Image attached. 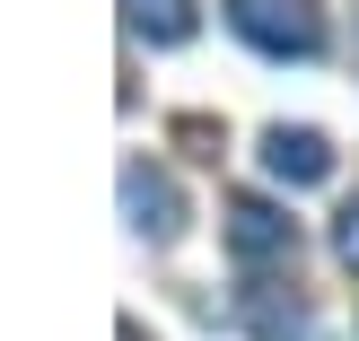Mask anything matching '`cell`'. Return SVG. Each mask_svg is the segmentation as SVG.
Masks as SVG:
<instances>
[{"mask_svg": "<svg viewBox=\"0 0 359 341\" xmlns=\"http://www.w3.org/2000/svg\"><path fill=\"white\" fill-rule=\"evenodd\" d=\"M228 27L272 62H316L325 53V9L316 0H228Z\"/></svg>", "mask_w": 359, "mask_h": 341, "instance_id": "obj_1", "label": "cell"}, {"mask_svg": "<svg viewBox=\"0 0 359 341\" xmlns=\"http://www.w3.org/2000/svg\"><path fill=\"white\" fill-rule=\"evenodd\" d=\"M228 254H237L245 272L290 263V254H298V219H290L280 202H263V193H237V202H228Z\"/></svg>", "mask_w": 359, "mask_h": 341, "instance_id": "obj_2", "label": "cell"}, {"mask_svg": "<svg viewBox=\"0 0 359 341\" xmlns=\"http://www.w3.org/2000/svg\"><path fill=\"white\" fill-rule=\"evenodd\" d=\"M123 219H132V237L167 245L175 228H184V193H175V175L149 167V158H132V167H123Z\"/></svg>", "mask_w": 359, "mask_h": 341, "instance_id": "obj_3", "label": "cell"}, {"mask_svg": "<svg viewBox=\"0 0 359 341\" xmlns=\"http://www.w3.org/2000/svg\"><path fill=\"white\" fill-rule=\"evenodd\" d=\"M263 167H272L280 184H325L333 175V140L307 132V123H272V132H263Z\"/></svg>", "mask_w": 359, "mask_h": 341, "instance_id": "obj_4", "label": "cell"}, {"mask_svg": "<svg viewBox=\"0 0 359 341\" xmlns=\"http://www.w3.org/2000/svg\"><path fill=\"white\" fill-rule=\"evenodd\" d=\"M237 315L255 341H307V298L298 289H272V280H245L237 289Z\"/></svg>", "mask_w": 359, "mask_h": 341, "instance_id": "obj_5", "label": "cell"}, {"mask_svg": "<svg viewBox=\"0 0 359 341\" xmlns=\"http://www.w3.org/2000/svg\"><path fill=\"white\" fill-rule=\"evenodd\" d=\"M123 27L140 44H184L193 35V0H123Z\"/></svg>", "mask_w": 359, "mask_h": 341, "instance_id": "obj_6", "label": "cell"}, {"mask_svg": "<svg viewBox=\"0 0 359 341\" xmlns=\"http://www.w3.org/2000/svg\"><path fill=\"white\" fill-rule=\"evenodd\" d=\"M333 263H342V272H359V202L333 219Z\"/></svg>", "mask_w": 359, "mask_h": 341, "instance_id": "obj_7", "label": "cell"}, {"mask_svg": "<svg viewBox=\"0 0 359 341\" xmlns=\"http://www.w3.org/2000/svg\"><path fill=\"white\" fill-rule=\"evenodd\" d=\"M114 341H140V324H132V315H123V324H114Z\"/></svg>", "mask_w": 359, "mask_h": 341, "instance_id": "obj_8", "label": "cell"}]
</instances>
